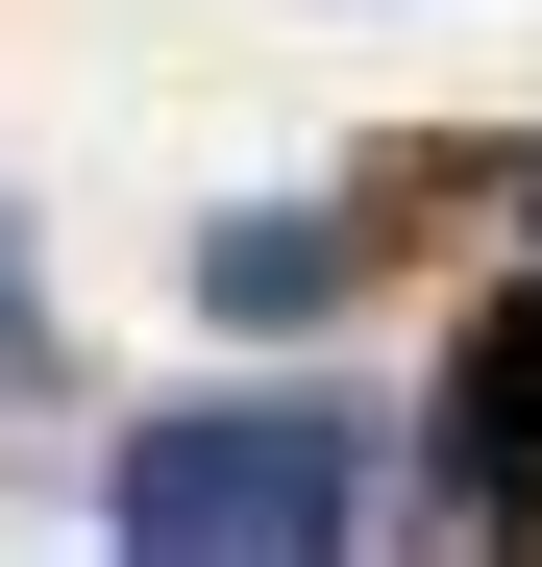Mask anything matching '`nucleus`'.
Instances as JSON below:
<instances>
[{"instance_id": "f257e3e1", "label": "nucleus", "mask_w": 542, "mask_h": 567, "mask_svg": "<svg viewBox=\"0 0 542 567\" xmlns=\"http://www.w3.org/2000/svg\"><path fill=\"white\" fill-rule=\"evenodd\" d=\"M371 444H395V420H345V395H198V420H148V444L100 468V518H124L148 567H222V543L321 567V543H371Z\"/></svg>"}, {"instance_id": "f03ea898", "label": "nucleus", "mask_w": 542, "mask_h": 567, "mask_svg": "<svg viewBox=\"0 0 542 567\" xmlns=\"http://www.w3.org/2000/svg\"><path fill=\"white\" fill-rule=\"evenodd\" d=\"M419 518L444 543H542V271L444 346V420H419Z\"/></svg>"}, {"instance_id": "7ed1b4c3", "label": "nucleus", "mask_w": 542, "mask_h": 567, "mask_svg": "<svg viewBox=\"0 0 542 567\" xmlns=\"http://www.w3.org/2000/svg\"><path fill=\"white\" fill-rule=\"evenodd\" d=\"M371 297V198H247L198 223V321H345Z\"/></svg>"}, {"instance_id": "20e7f679", "label": "nucleus", "mask_w": 542, "mask_h": 567, "mask_svg": "<svg viewBox=\"0 0 542 567\" xmlns=\"http://www.w3.org/2000/svg\"><path fill=\"white\" fill-rule=\"evenodd\" d=\"M74 370V321H50V271H25V223H0V395H50Z\"/></svg>"}, {"instance_id": "39448f33", "label": "nucleus", "mask_w": 542, "mask_h": 567, "mask_svg": "<svg viewBox=\"0 0 542 567\" xmlns=\"http://www.w3.org/2000/svg\"><path fill=\"white\" fill-rule=\"evenodd\" d=\"M518 223H542V148H518Z\"/></svg>"}]
</instances>
